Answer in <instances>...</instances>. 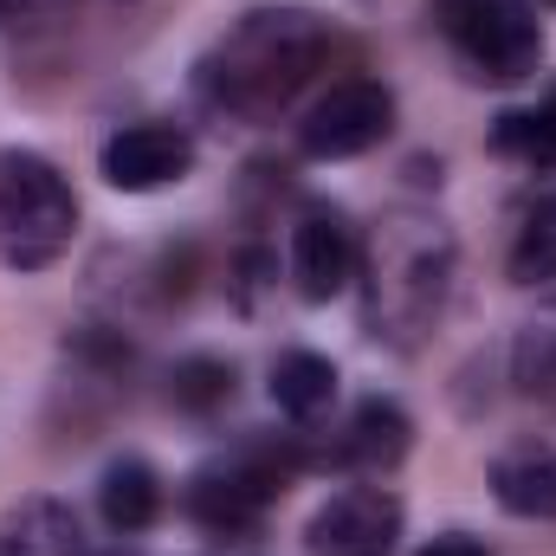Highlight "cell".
<instances>
[{
  "instance_id": "cell-1",
  "label": "cell",
  "mask_w": 556,
  "mask_h": 556,
  "mask_svg": "<svg viewBox=\"0 0 556 556\" xmlns=\"http://www.w3.org/2000/svg\"><path fill=\"white\" fill-rule=\"evenodd\" d=\"M330 52V26L311 7H253L201 65V91L214 111L266 124L273 111H285L304 78L324 65Z\"/></svg>"
},
{
  "instance_id": "cell-2",
  "label": "cell",
  "mask_w": 556,
  "mask_h": 556,
  "mask_svg": "<svg viewBox=\"0 0 556 556\" xmlns=\"http://www.w3.org/2000/svg\"><path fill=\"white\" fill-rule=\"evenodd\" d=\"M363 317L376 337H389L395 350H415L420 337L433 330L440 304H446V278H453V233L427 214H389L363 260Z\"/></svg>"
},
{
  "instance_id": "cell-3",
  "label": "cell",
  "mask_w": 556,
  "mask_h": 556,
  "mask_svg": "<svg viewBox=\"0 0 556 556\" xmlns=\"http://www.w3.org/2000/svg\"><path fill=\"white\" fill-rule=\"evenodd\" d=\"M78 233V194L72 181L33 155V149H0V260L13 273H46Z\"/></svg>"
},
{
  "instance_id": "cell-4",
  "label": "cell",
  "mask_w": 556,
  "mask_h": 556,
  "mask_svg": "<svg viewBox=\"0 0 556 556\" xmlns=\"http://www.w3.org/2000/svg\"><path fill=\"white\" fill-rule=\"evenodd\" d=\"M433 20H440L446 46L472 65V78L518 85L544 59V26H538L531 0H433Z\"/></svg>"
},
{
  "instance_id": "cell-5",
  "label": "cell",
  "mask_w": 556,
  "mask_h": 556,
  "mask_svg": "<svg viewBox=\"0 0 556 556\" xmlns=\"http://www.w3.org/2000/svg\"><path fill=\"white\" fill-rule=\"evenodd\" d=\"M285 459L266 446H240V453H220L207 459L194 479H188V518L214 538H253L266 505L285 492Z\"/></svg>"
},
{
  "instance_id": "cell-6",
  "label": "cell",
  "mask_w": 556,
  "mask_h": 556,
  "mask_svg": "<svg viewBox=\"0 0 556 556\" xmlns=\"http://www.w3.org/2000/svg\"><path fill=\"white\" fill-rule=\"evenodd\" d=\"M389 130H395V98H389V85H376V78H343V85H330V91L304 111L298 149H304L311 162H350V155L376 149Z\"/></svg>"
},
{
  "instance_id": "cell-7",
  "label": "cell",
  "mask_w": 556,
  "mask_h": 556,
  "mask_svg": "<svg viewBox=\"0 0 556 556\" xmlns=\"http://www.w3.org/2000/svg\"><path fill=\"white\" fill-rule=\"evenodd\" d=\"M395 538H402V498L382 485H350L324 498L317 518L304 525L311 556H389Z\"/></svg>"
},
{
  "instance_id": "cell-8",
  "label": "cell",
  "mask_w": 556,
  "mask_h": 556,
  "mask_svg": "<svg viewBox=\"0 0 556 556\" xmlns=\"http://www.w3.org/2000/svg\"><path fill=\"white\" fill-rule=\"evenodd\" d=\"M356 260H363V247H356V233H350V220L337 207L298 214V227H291V278H298V298H311V304L343 298L350 278H356Z\"/></svg>"
},
{
  "instance_id": "cell-9",
  "label": "cell",
  "mask_w": 556,
  "mask_h": 556,
  "mask_svg": "<svg viewBox=\"0 0 556 556\" xmlns=\"http://www.w3.org/2000/svg\"><path fill=\"white\" fill-rule=\"evenodd\" d=\"M98 168L117 194H155V188H168L194 168V142L175 124H130V130H117L104 142Z\"/></svg>"
},
{
  "instance_id": "cell-10",
  "label": "cell",
  "mask_w": 556,
  "mask_h": 556,
  "mask_svg": "<svg viewBox=\"0 0 556 556\" xmlns=\"http://www.w3.org/2000/svg\"><path fill=\"white\" fill-rule=\"evenodd\" d=\"M408 415H402V402H382V395H369L350 427H343V440H337V459L343 466H356V472H389V466H402V453H408Z\"/></svg>"
},
{
  "instance_id": "cell-11",
  "label": "cell",
  "mask_w": 556,
  "mask_h": 556,
  "mask_svg": "<svg viewBox=\"0 0 556 556\" xmlns=\"http://www.w3.org/2000/svg\"><path fill=\"white\" fill-rule=\"evenodd\" d=\"M492 498H498L511 518L551 525L556 518V453L551 446H525V453L492 459Z\"/></svg>"
},
{
  "instance_id": "cell-12",
  "label": "cell",
  "mask_w": 556,
  "mask_h": 556,
  "mask_svg": "<svg viewBox=\"0 0 556 556\" xmlns=\"http://www.w3.org/2000/svg\"><path fill=\"white\" fill-rule=\"evenodd\" d=\"M98 511L117 538H137L162 518V479L149 459H111L104 479H98Z\"/></svg>"
},
{
  "instance_id": "cell-13",
  "label": "cell",
  "mask_w": 556,
  "mask_h": 556,
  "mask_svg": "<svg viewBox=\"0 0 556 556\" xmlns=\"http://www.w3.org/2000/svg\"><path fill=\"white\" fill-rule=\"evenodd\" d=\"M0 556H85L78 518L59 498H26L0 518Z\"/></svg>"
},
{
  "instance_id": "cell-14",
  "label": "cell",
  "mask_w": 556,
  "mask_h": 556,
  "mask_svg": "<svg viewBox=\"0 0 556 556\" xmlns=\"http://www.w3.org/2000/svg\"><path fill=\"white\" fill-rule=\"evenodd\" d=\"M273 402L291 420H317L337 402V363L317 350H285L273 363Z\"/></svg>"
},
{
  "instance_id": "cell-15",
  "label": "cell",
  "mask_w": 556,
  "mask_h": 556,
  "mask_svg": "<svg viewBox=\"0 0 556 556\" xmlns=\"http://www.w3.org/2000/svg\"><path fill=\"white\" fill-rule=\"evenodd\" d=\"M556 278V188L525 214L511 240V285H551Z\"/></svg>"
},
{
  "instance_id": "cell-16",
  "label": "cell",
  "mask_w": 556,
  "mask_h": 556,
  "mask_svg": "<svg viewBox=\"0 0 556 556\" xmlns=\"http://www.w3.org/2000/svg\"><path fill=\"white\" fill-rule=\"evenodd\" d=\"M492 142L511 149V155H525L531 168H556V91L538 104V111H511V117H498Z\"/></svg>"
},
{
  "instance_id": "cell-17",
  "label": "cell",
  "mask_w": 556,
  "mask_h": 556,
  "mask_svg": "<svg viewBox=\"0 0 556 556\" xmlns=\"http://www.w3.org/2000/svg\"><path fill=\"white\" fill-rule=\"evenodd\" d=\"M511 363H518V382H525V389H544L556 376V298L518 330V356H511Z\"/></svg>"
},
{
  "instance_id": "cell-18",
  "label": "cell",
  "mask_w": 556,
  "mask_h": 556,
  "mask_svg": "<svg viewBox=\"0 0 556 556\" xmlns=\"http://www.w3.org/2000/svg\"><path fill=\"white\" fill-rule=\"evenodd\" d=\"M227 395H233V369H227V363L194 356V363H181V369H175V402H181V408L207 415V408H220Z\"/></svg>"
},
{
  "instance_id": "cell-19",
  "label": "cell",
  "mask_w": 556,
  "mask_h": 556,
  "mask_svg": "<svg viewBox=\"0 0 556 556\" xmlns=\"http://www.w3.org/2000/svg\"><path fill=\"white\" fill-rule=\"evenodd\" d=\"M420 556H485V544H472V538H433Z\"/></svg>"
},
{
  "instance_id": "cell-20",
  "label": "cell",
  "mask_w": 556,
  "mask_h": 556,
  "mask_svg": "<svg viewBox=\"0 0 556 556\" xmlns=\"http://www.w3.org/2000/svg\"><path fill=\"white\" fill-rule=\"evenodd\" d=\"M7 13H13V0H0V20H7Z\"/></svg>"
},
{
  "instance_id": "cell-21",
  "label": "cell",
  "mask_w": 556,
  "mask_h": 556,
  "mask_svg": "<svg viewBox=\"0 0 556 556\" xmlns=\"http://www.w3.org/2000/svg\"><path fill=\"white\" fill-rule=\"evenodd\" d=\"M104 556H124V551H104Z\"/></svg>"
},
{
  "instance_id": "cell-22",
  "label": "cell",
  "mask_w": 556,
  "mask_h": 556,
  "mask_svg": "<svg viewBox=\"0 0 556 556\" xmlns=\"http://www.w3.org/2000/svg\"><path fill=\"white\" fill-rule=\"evenodd\" d=\"M544 7H556V0H544Z\"/></svg>"
}]
</instances>
